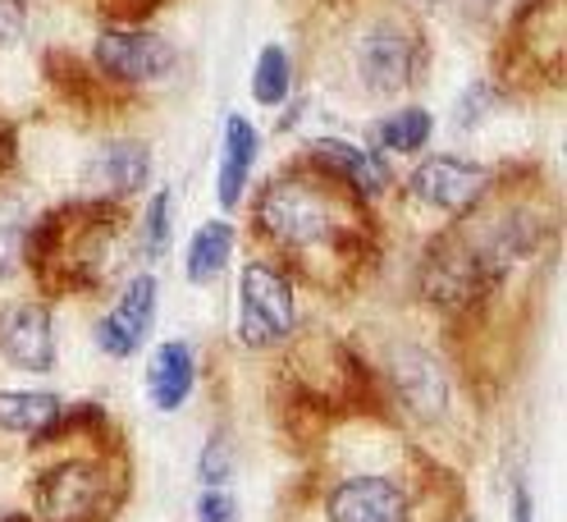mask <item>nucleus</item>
I'll use <instances>...</instances> for the list:
<instances>
[{
	"label": "nucleus",
	"instance_id": "obj_4",
	"mask_svg": "<svg viewBox=\"0 0 567 522\" xmlns=\"http://www.w3.org/2000/svg\"><path fill=\"white\" fill-rule=\"evenodd\" d=\"M431 481H425V463L421 459H403V463H334L311 472L298 495L302 509L293 513V522H440L425 518L431 513ZM449 522V518H444Z\"/></svg>",
	"mask_w": 567,
	"mask_h": 522
},
{
	"label": "nucleus",
	"instance_id": "obj_21",
	"mask_svg": "<svg viewBox=\"0 0 567 522\" xmlns=\"http://www.w3.org/2000/svg\"><path fill=\"white\" fill-rule=\"evenodd\" d=\"M289 96H293V60H289L284 47L270 42L257 55V69H252V101L266 106V111H279Z\"/></svg>",
	"mask_w": 567,
	"mask_h": 522
},
{
	"label": "nucleus",
	"instance_id": "obj_27",
	"mask_svg": "<svg viewBox=\"0 0 567 522\" xmlns=\"http://www.w3.org/2000/svg\"><path fill=\"white\" fill-rule=\"evenodd\" d=\"M28 28V0H0V47H14Z\"/></svg>",
	"mask_w": 567,
	"mask_h": 522
},
{
	"label": "nucleus",
	"instance_id": "obj_25",
	"mask_svg": "<svg viewBox=\"0 0 567 522\" xmlns=\"http://www.w3.org/2000/svg\"><path fill=\"white\" fill-rule=\"evenodd\" d=\"M193 513H197V522H238V500L229 485H202Z\"/></svg>",
	"mask_w": 567,
	"mask_h": 522
},
{
	"label": "nucleus",
	"instance_id": "obj_30",
	"mask_svg": "<svg viewBox=\"0 0 567 522\" xmlns=\"http://www.w3.org/2000/svg\"><path fill=\"white\" fill-rule=\"evenodd\" d=\"M412 6H421V10H431V6H440V0H412Z\"/></svg>",
	"mask_w": 567,
	"mask_h": 522
},
{
	"label": "nucleus",
	"instance_id": "obj_12",
	"mask_svg": "<svg viewBox=\"0 0 567 522\" xmlns=\"http://www.w3.org/2000/svg\"><path fill=\"white\" fill-rule=\"evenodd\" d=\"M302 156L311 165H321L326 174H334L339 184H348L367 202H380L389 193V184H394L384 152H375L367 143H352V137H311V143L302 147Z\"/></svg>",
	"mask_w": 567,
	"mask_h": 522
},
{
	"label": "nucleus",
	"instance_id": "obj_29",
	"mask_svg": "<svg viewBox=\"0 0 567 522\" xmlns=\"http://www.w3.org/2000/svg\"><path fill=\"white\" fill-rule=\"evenodd\" d=\"M508 518H513V522H536V495H530L526 481L513 485V513H508Z\"/></svg>",
	"mask_w": 567,
	"mask_h": 522
},
{
	"label": "nucleus",
	"instance_id": "obj_26",
	"mask_svg": "<svg viewBox=\"0 0 567 522\" xmlns=\"http://www.w3.org/2000/svg\"><path fill=\"white\" fill-rule=\"evenodd\" d=\"M165 0H87V10H101L111 23H137L147 19L152 10H161Z\"/></svg>",
	"mask_w": 567,
	"mask_h": 522
},
{
	"label": "nucleus",
	"instance_id": "obj_13",
	"mask_svg": "<svg viewBox=\"0 0 567 522\" xmlns=\"http://www.w3.org/2000/svg\"><path fill=\"white\" fill-rule=\"evenodd\" d=\"M384 380L389 390H394V399L412 412V417H440L449 408V371L425 354V348L408 344V348H394L389 354V367H384Z\"/></svg>",
	"mask_w": 567,
	"mask_h": 522
},
{
	"label": "nucleus",
	"instance_id": "obj_5",
	"mask_svg": "<svg viewBox=\"0 0 567 522\" xmlns=\"http://www.w3.org/2000/svg\"><path fill=\"white\" fill-rule=\"evenodd\" d=\"M563 60H567V28H563V0H522L517 14L504 28L499 42V83L504 92H536L563 88Z\"/></svg>",
	"mask_w": 567,
	"mask_h": 522
},
{
	"label": "nucleus",
	"instance_id": "obj_7",
	"mask_svg": "<svg viewBox=\"0 0 567 522\" xmlns=\"http://www.w3.org/2000/svg\"><path fill=\"white\" fill-rule=\"evenodd\" d=\"M352 74L371 96H403L425 74V32L403 14H375L352 38Z\"/></svg>",
	"mask_w": 567,
	"mask_h": 522
},
{
	"label": "nucleus",
	"instance_id": "obj_17",
	"mask_svg": "<svg viewBox=\"0 0 567 522\" xmlns=\"http://www.w3.org/2000/svg\"><path fill=\"white\" fill-rule=\"evenodd\" d=\"M64 417V399L47 390H0V436L38 440Z\"/></svg>",
	"mask_w": 567,
	"mask_h": 522
},
{
	"label": "nucleus",
	"instance_id": "obj_16",
	"mask_svg": "<svg viewBox=\"0 0 567 522\" xmlns=\"http://www.w3.org/2000/svg\"><path fill=\"white\" fill-rule=\"evenodd\" d=\"M261 152V133L247 115H229L225 120V143H220V206L234 212V206L247 197V180H252V165Z\"/></svg>",
	"mask_w": 567,
	"mask_h": 522
},
{
	"label": "nucleus",
	"instance_id": "obj_19",
	"mask_svg": "<svg viewBox=\"0 0 567 522\" xmlns=\"http://www.w3.org/2000/svg\"><path fill=\"white\" fill-rule=\"evenodd\" d=\"M435 133V115L425 106H403L394 115H384L371 124V143L375 152H394V156H416Z\"/></svg>",
	"mask_w": 567,
	"mask_h": 522
},
{
	"label": "nucleus",
	"instance_id": "obj_20",
	"mask_svg": "<svg viewBox=\"0 0 567 522\" xmlns=\"http://www.w3.org/2000/svg\"><path fill=\"white\" fill-rule=\"evenodd\" d=\"M28 234H32V216L23 197L0 188V285L14 280L28 266Z\"/></svg>",
	"mask_w": 567,
	"mask_h": 522
},
{
	"label": "nucleus",
	"instance_id": "obj_8",
	"mask_svg": "<svg viewBox=\"0 0 567 522\" xmlns=\"http://www.w3.org/2000/svg\"><path fill=\"white\" fill-rule=\"evenodd\" d=\"M174 69H179V51H174V42H165L161 32L142 28V23H111L92 42V74L105 88L142 92V88L165 83Z\"/></svg>",
	"mask_w": 567,
	"mask_h": 522
},
{
	"label": "nucleus",
	"instance_id": "obj_31",
	"mask_svg": "<svg viewBox=\"0 0 567 522\" xmlns=\"http://www.w3.org/2000/svg\"><path fill=\"white\" fill-rule=\"evenodd\" d=\"M449 522H476V518H457V513H453V518H449Z\"/></svg>",
	"mask_w": 567,
	"mask_h": 522
},
{
	"label": "nucleus",
	"instance_id": "obj_23",
	"mask_svg": "<svg viewBox=\"0 0 567 522\" xmlns=\"http://www.w3.org/2000/svg\"><path fill=\"white\" fill-rule=\"evenodd\" d=\"M169 221H174V197L169 188L152 193L147 212H142V225H137V253L147 262H161L165 248H169Z\"/></svg>",
	"mask_w": 567,
	"mask_h": 522
},
{
	"label": "nucleus",
	"instance_id": "obj_28",
	"mask_svg": "<svg viewBox=\"0 0 567 522\" xmlns=\"http://www.w3.org/2000/svg\"><path fill=\"white\" fill-rule=\"evenodd\" d=\"M14 161H19V133H14V124L0 115V180L14 170Z\"/></svg>",
	"mask_w": 567,
	"mask_h": 522
},
{
	"label": "nucleus",
	"instance_id": "obj_11",
	"mask_svg": "<svg viewBox=\"0 0 567 522\" xmlns=\"http://www.w3.org/2000/svg\"><path fill=\"white\" fill-rule=\"evenodd\" d=\"M156 298H161V285H156V275L152 270H142V275H128L120 298L101 311V321L92 326V344L101 348L105 358H133L147 348L152 339V326H156Z\"/></svg>",
	"mask_w": 567,
	"mask_h": 522
},
{
	"label": "nucleus",
	"instance_id": "obj_9",
	"mask_svg": "<svg viewBox=\"0 0 567 522\" xmlns=\"http://www.w3.org/2000/svg\"><path fill=\"white\" fill-rule=\"evenodd\" d=\"M504 184V170L467 161V156H425L408 174V197L425 212H440L449 221L472 216L485 197H494Z\"/></svg>",
	"mask_w": 567,
	"mask_h": 522
},
{
	"label": "nucleus",
	"instance_id": "obj_22",
	"mask_svg": "<svg viewBox=\"0 0 567 522\" xmlns=\"http://www.w3.org/2000/svg\"><path fill=\"white\" fill-rule=\"evenodd\" d=\"M508 101V92L494 83V79H472L463 92H457V101H453V133H472V129H481L494 111H499Z\"/></svg>",
	"mask_w": 567,
	"mask_h": 522
},
{
	"label": "nucleus",
	"instance_id": "obj_3",
	"mask_svg": "<svg viewBox=\"0 0 567 522\" xmlns=\"http://www.w3.org/2000/svg\"><path fill=\"white\" fill-rule=\"evenodd\" d=\"M133 238H128L124 202L115 197L64 202L42 221H32L23 270H32L42 298H87L120 275L124 243L133 248Z\"/></svg>",
	"mask_w": 567,
	"mask_h": 522
},
{
	"label": "nucleus",
	"instance_id": "obj_14",
	"mask_svg": "<svg viewBox=\"0 0 567 522\" xmlns=\"http://www.w3.org/2000/svg\"><path fill=\"white\" fill-rule=\"evenodd\" d=\"M197 386V354L188 339H165L147 358V399L156 412H179Z\"/></svg>",
	"mask_w": 567,
	"mask_h": 522
},
{
	"label": "nucleus",
	"instance_id": "obj_18",
	"mask_svg": "<svg viewBox=\"0 0 567 522\" xmlns=\"http://www.w3.org/2000/svg\"><path fill=\"white\" fill-rule=\"evenodd\" d=\"M234 248H238V225H229L225 216L220 221H206L193 238H188V257H184V275L193 285H210L220 280L234 262Z\"/></svg>",
	"mask_w": 567,
	"mask_h": 522
},
{
	"label": "nucleus",
	"instance_id": "obj_24",
	"mask_svg": "<svg viewBox=\"0 0 567 522\" xmlns=\"http://www.w3.org/2000/svg\"><path fill=\"white\" fill-rule=\"evenodd\" d=\"M234 468H238V459H234L229 431L216 427V431L206 436L202 454H197V481H202V485H229V481H234Z\"/></svg>",
	"mask_w": 567,
	"mask_h": 522
},
{
	"label": "nucleus",
	"instance_id": "obj_10",
	"mask_svg": "<svg viewBox=\"0 0 567 522\" xmlns=\"http://www.w3.org/2000/svg\"><path fill=\"white\" fill-rule=\"evenodd\" d=\"M0 358L28 376L55 371L60 335H55V311L47 298H14L0 307Z\"/></svg>",
	"mask_w": 567,
	"mask_h": 522
},
{
	"label": "nucleus",
	"instance_id": "obj_15",
	"mask_svg": "<svg viewBox=\"0 0 567 522\" xmlns=\"http://www.w3.org/2000/svg\"><path fill=\"white\" fill-rule=\"evenodd\" d=\"M92 180L105 188V197H133L152 184V152L137 137H111L96 156H92Z\"/></svg>",
	"mask_w": 567,
	"mask_h": 522
},
{
	"label": "nucleus",
	"instance_id": "obj_1",
	"mask_svg": "<svg viewBox=\"0 0 567 522\" xmlns=\"http://www.w3.org/2000/svg\"><path fill=\"white\" fill-rule=\"evenodd\" d=\"M252 238L284 270L326 294H348L380 257L371 202L307 156L275 170L252 202Z\"/></svg>",
	"mask_w": 567,
	"mask_h": 522
},
{
	"label": "nucleus",
	"instance_id": "obj_2",
	"mask_svg": "<svg viewBox=\"0 0 567 522\" xmlns=\"http://www.w3.org/2000/svg\"><path fill=\"white\" fill-rule=\"evenodd\" d=\"M83 412H69L32 440V449H51V463L32 472L28 485V522H115L128 491H133V463L124 444L111 440H79Z\"/></svg>",
	"mask_w": 567,
	"mask_h": 522
},
{
	"label": "nucleus",
	"instance_id": "obj_6",
	"mask_svg": "<svg viewBox=\"0 0 567 522\" xmlns=\"http://www.w3.org/2000/svg\"><path fill=\"white\" fill-rule=\"evenodd\" d=\"M238 344L266 354L298 335V280L275 257L257 253L238 266Z\"/></svg>",
	"mask_w": 567,
	"mask_h": 522
}]
</instances>
